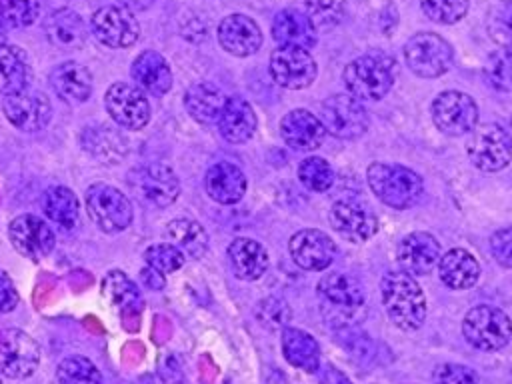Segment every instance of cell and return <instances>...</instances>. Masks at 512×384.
<instances>
[{
  "label": "cell",
  "instance_id": "cell-1",
  "mask_svg": "<svg viewBox=\"0 0 512 384\" xmlns=\"http://www.w3.org/2000/svg\"><path fill=\"white\" fill-rule=\"evenodd\" d=\"M322 316L330 326L350 328L366 312L364 292L356 278L344 272H330L318 282Z\"/></svg>",
  "mask_w": 512,
  "mask_h": 384
},
{
  "label": "cell",
  "instance_id": "cell-2",
  "mask_svg": "<svg viewBox=\"0 0 512 384\" xmlns=\"http://www.w3.org/2000/svg\"><path fill=\"white\" fill-rule=\"evenodd\" d=\"M388 318L400 330H418L426 320V298L414 276L404 270L386 272L380 284Z\"/></svg>",
  "mask_w": 512,
  "mask_h": 384
},
{
  "label": "cell",
  "instance_id": "cell-3",
  "mask_svg": "<svg viewBox=\"0 0 512 384\" xmlns=\"http://www.w3.org/2000/svg\"><path fill=\"white\" fill-rule=\"evenodd\" d=\"M396 78V60L384 52H368L350 60L342 72L344 86L358 100H380Z\"/></svg>",
  "mask_w": 512,
  "mask_h": 384
},
{
  "label": "cell",
  "instance_id": "cell-4",
  "mask_svg": "<svg viewBox=\"0 0 512 384\" xmlns=\"http://www.w3.org/2000/svg\"><path fill=\"white\" fill-rule=\"evenodd\" d=\"M366 178L376 198L396 210L414 206L424 192L422 178L414 170L400 164L374 162L368 166Z\"/></svg>",
  "mask_w": 512,
  "mask_h": 384
},
{
  "label": "cell",
  "instance_id": "cell-5",
  "mask_svg": "<svg viewBox=\"0 0 512 384\" xmlns=\"http://www.w3.org/2000/svg\"><path fill=\"white\" fill-rule=\"evenodd\" d=\"M462 334L466 342L482 352L502 350L512 338L510 316L494 306H474L462 320Z\"/></svg>",
  "mask_w": 512,
  "mask_h": 384
},
{
  "label": "cell",
  "instance_id": "cell-6",
  "mask_svg": "<svg viewBox=\"0 0 512 384\" xmlns=\"http://www.w3.org/2000/svg\"><path fill=\"white\" fill-rule=\"evenodd\" d=\"M92 222L106 234L122 232L132 222V206L124 192L106 182L90 184L84 194Z\"/></svg>",
  "mask_w": 512,
  "mask_h": 384
},
{
  "label": "cell",
  "instance_id": "cell-7",
  "mask_svg": "<svg viewBox=\"0 0 512 384\" xmlns=\"http://www.w3.org/2000/svg\"><path fill=\"white\" fill-rule=\"evenodd\" d=\"M404 60L416 76L438 78L452 68L454 50L440 34L418 32L406 40Z\"/></svg>",
  "mask_w": 512,
  "mask_h": 384
},
{
  "label": "cell",
  "instance_id": "cell-8",
  "mask_svg": "<svg viewBox=\"0 0 512 384\" xmlns=\"http://www.w3.org/2000/svg\"><path fill=\"white\" fill-rule=\"evenodd\" d=\"M320 120L336 138L354 140L368 130V112L352 94H334L322 102Z\"/></svg>",
  "mask_w": 512,
  "mask_h": 384
},
{
  "label": "cell",
  "instance_id": "cell-9",
  "mask_svg": "<svg viewBox=\"0 0 512 384\" xmlns=\"http://www.w3.org/2000/svg\"><path fill=\"white\" fill-rule=\"evenodd\" d=\"M466 152L480 170H502L512 160V136L498 124H482L472 130Z\"/></svg>",
  "mask_w": 512,
  "mask_h": 384
},
{
  "label": "cell",
  "instance_id": "cell-10",
  "mask_svg": "<svg viewBox=\"0 0 512 384\" xmlns=\"http://www.w3.org/2000/svg\"><path fill=\"white\" fill-rule=\"evenodd\" d=\"M432 120L448 136H464L476 128L478 106L472 96L458 90H446L432 102Z\"/></svg>",
  "mask_w": 512,
  "mask_h": 384
},
{
  "label": "cell",
  "instance_id": "cell-11",
  "mask_svg": "<svg viewBox=\"0 0 512 384\" xmlns=\"http://www.w3.org/2000/svg\"><path fill=\"white\" fill-rule=\"evenodd\" d=\"M40 362V346L20 328L0 330V372L8 378H28Z\"/></svg>",
  "mask_w": 512,
  "mask_h": 384
},
{
  "label": "cell",
  "instance_id": "cell-12",
  "mask_svg": "<svg viewBox=\"0 0 512 384\" xmlns=\"http://www.w3.org/2000/svg\"><path fill=\"white\" fill-rule=\"evenodd\" d=\"M2 110L8 122L24 132L42 130L52 118V104L48 96L42 90L28 86L4 96Z\"/></svg>",
  "mask_w": 512,
  "mask_h": 384
},
{
  "label": "cell",
  "instance_id": "cell-13",
  "mask_svg": "<svg viewBox=\"0 0 512 384\" xmlns=\"http://www.w3.org/2000/svg\"><path fill=\"white\" fill-rule=\"evenodd\" d=\"M104 106L110 118L128 130H140L150 120V104L146 94L128 82H116L106 90Z\"/></svg>",
  "mask_w": 512,
  "mask_h": 384
},
{
  "label": "cell",
  "instance_id": "cell-14",
  "mask_svg": "<svg viewBox=\"0 0 512 384\" xmlns=\"http://www.w3.org/2000/svg\"><path fill=\"white\" fill-rule=\"evenodd\" d=\"M90 30L108 48H128L140 36V24L124 6H102L90 18Z\"/></svg>",
  "mask_w": 512,
  "mask_h": 384
},
{
  "label": "cell",
  "instance_id": "cell-15",
  "mask_svg": "<svg viewBox=\"0 0 512 384\" xmlns=\"http://www.w3.org/2000/svg\"><path fill=\"white\" fill-rule=\"evenodd\" d=\"M330 226L350 242H366L378 232L374 210L358 198L336 200L328 212Z\"/></svg>",
  "mask_w": 512,
  "mask_h": 384
},
{
  "label": "cell",
  "instance_id": "cell-16",
  "mask_svg": "<svg viewBox=\"0 0 512 384\" xmlns=\"http://www.w3.org/2000/svg\"><path fill=\"white\" fill-rule=\"evenodd\" d=\"M270 74L276 84L290 90H300L316 80L318 66L308 50L278 46L270 54Z\"/></svg>",
  "mask_w": 512,
  "mask_h": 384
},
{
  "label": "cell",
  "instance_id": "cell-17",
  "mask_svg": "<svg viewBox=\"0 0 512 384\" xmlns=\"http://www.w3.org/2000/svg\"><path fill=\"white\" fill-rule=\"evenodd\" d=\"M136 194L150 206L166 208L180 194V182L172 168L164 164H146L132 174Z\"/></svg>",
  "mask_w": 512,
  "mask_h": 384
},
{
  "label": "cell",
  "instance_id": "cell-18",
  "mask_svg": "<svg viewBox=\"0 0 512 384\" xmlns=\"http://www.w3.org/2000/svg\"><path fill=\"white\" fill-rule=\"evenodd\" d=\"M8 236L16 252L30 260L48 256L56 244L54 230L34 214L16 216L8 226Z\"/></svg>",
  "mask_w": 512,
  "mask_h": 384
},
{
  "label": "cell",
  "instance_id": "cell-19",
  "mask_svg": "<svg viewBox=\"0 0 512 384\" xmlns=\"http://www.w3.org/2000/svg\"><path fill=\"white\" fill-rule=\"evenodd\" d=\"M288 248L294 262L304 270H326L336 256L334 240L316 228L298 230L290 238Z\"/></svg>",
  "mask_w": 512,
  "mask_h": 384
},
{
  "label": "cell",
  "instance_id": "cell-20",
  "mask_svg": "<svg viewBox=\"0 0 512 384\" xmlns=\"http://www.w3.org/2000/svg\"><path fill=\"white\" fill-rule=\"evenodd\" d=\"M218 42L232 56H252L262 46L260 26L246 14H230L218 24Z\"/></svg>",
  "mask_w": 512,
  "mask_h": 384
},
{
  "label": "cell",
  "instance_id": "cell-21",
  "mask_svg": "<svg viewBox=\"0 0 512 384\" xmlns=\"http://www.w3.org/2000/svg\"><path fill=\"white\" fill-rule=\"evenodd\" d=\"M280 136L290 148L300 152H310L320 148L326 136V128L318 116H314L304 108H296L282 116Z\"/></svg>",
  "mask_w": 512,
  "mask_h": 384
},
{
  "label": "cell",
  "instance_id": "cell-22",
  "mask_svg": "<svg viewBox=\"0 0 512 384\" xmlns=\"http://www.w3.org/2000/svg\"><path fill=\"white\" fill-rule=\"evenodd\" d=\"M396 258L410 276L428 274L440 260V244L428 232L406 234L396 250Z\"/></svg>",
  "mask_w": 512,
  "mask_h": 384
},
{
  "label": "cell",
  "instance_id": "cell-23",
  "mask_svg": "<svg viewBox=\"0 0 512 384\" xmlns=\"http://www.w3.org/2000/svg\"><path fill=\"white\" fill-rule=\"evenodd\" d=\"M316 34L308 16L296 8H284L272 20V38L282 48L310 50L316 46Z\"/></svg>",
  "mask_w": 512,
  "mask_h": 384
},
{
  "label": "cell",
  "instance_id": "cell-24",
  "mask_svg": "<svg viewBox=\"0 0 512 384\" xmlns=\"http://www.w3.org/2000/svg\"><path fill=\"white\" fill-rule=\"evenodd\" d=\"M134 84L152 96H162L172 86V70L160 52L144 50L140 52L130 68Z\"/></svg>",
  "mask_w": 512,
  "mask_h": 384
},
{
  "label": "cell",
  "instance_id": "cell-25",
  "mask_svg": "<svg viewBox=\"0 0 512 384\" xmlns=\"http://www.w3.org/2000/svg\"><path fill=\"white\" fill-rule=\"evenodd\" d=\"M216 124L224 140L242 144L248 142L256 132V114L248 100L242 96H230L226 98Z\"/></svg>",
  "mask_w": 512,
  "mask_h": 384
},
{
  "label": "cell",
  "instance_id": "cell-26",
  "mask_svg": "<svg viewBox=\"0 0 512 384\" xmlns=\"http://www.w3.org/2000/svg\"><path fill=\"white\" fill-rule=\"evenodd\" d=\"M204 188L218 204H234L246 192V176L232 162H216L206 172Z\"/></svg>",
  "mask_w": 512,
  "mask_h": 384
},
{
  "label": "cell",
  "instance_id": "cell-27",
  "mask_svg": "<svg viewBox=\"0 0 512 384\" xmlns=\"http://www.w3.org/2000/svg\"><path fill=\"white\" fill-rule=\"evenodd\" d=\"M228 262L236 278L256 280L268 270V252L252 238H236L228 246Z\"/></svg>",
  "mask_w": 512,
  "mask_h": 384
},
{
  "label": "cell",
  "instance_id": "cell-28",
  "mask_svg": "<svg viewBox=\"0 0 512 384\" xmlns=\"http://www.w3.org/2000/svg\"><path fill=\"white\" fill-rule=\"evenodd\" d=\"M440 280L454 290L472 288L480 278L478 260L464 248H452L438 260Z\"/></svg>",
  "mask_w": 512,
  "mask_h": 384
},
{
  "label": "cell",
  "instance_id": "cell-29",
  "mask_svg": "<svg viewBox=\"0 0 512 384\" xmlns=\"http://www.w3.org/2000/svg\"><path fill=\"white\" fill-rule=\"evenodd\" d=\"M50 84L60 98L70 102H84L92 94V74L74 60L58 64L50 74Z\"/></svg>",
  "mask_w": 512,
  "mask_h": 384
},
{
  "label": "cell",
  "instance_id": "cell-30",
  "mask_svg": "<svg viewBox=\"0 0 512 384\" xmlns=\"http://www.w3.org/2000/svg\"><path fill=\"white\" fill-rule=\"evenodd\" d=\"M44 28H46L48 40L56 48H62V50L80 48L86 40V28H84L82 18L68 8L52 12L48 16Z\"/></svg>",
  "mask_w": 512,
  "mask_h": 384
},
{
  "label": "cell",
  "instance_id": "cell-31",
  "mask_svg": "<svg viewBox=\"0 0 512 384\" xmlns=\"http://www.w3.org/2000/svg\"><path fill=\"white\" fill-rule=\"evenodd\" d=\"M280 342H282L284 358L292 366H296L304 372L318 370L320 348H318V342L308 332H304L300 328H284Z\"/></svg>",
  "mask_w": 512,
  "mask_h": 384
},
{
  "label": "cell",
  "instance_id": "cell-32",
  "mask_svg": "<svg viewBox=\"0 0 512 384\" xmlns=\"http://www.w3.org/2000/svg\"><path fill=\"white\" fill-rule=\"evenodd\" d=\"M226 102V96L212 84L200 82L186 90L184 94V106L188 114L200 122V124H216L218 116L222 112V106Z\"/></svg>",
  "mask_w": 512,
  "mask_h": 384
},
{
  "label": "cell",
  "instance_id": "cell-33",
  "mask_svg": "<svg viewBox=\"0 0 512 384\" xmlns=\"http://www.w3.org/2000/svg\"><path fill=\"white\" fill-rule=\"evenodd\" d=\"M42 210L50 222L64 230H72L80 220V200L66 186L48 188L42 196Z\"/></svg>",
  "mask_w": 512,
  "mask_h": 384
},
{
  "label": "cell",
  "instance_id": "cell-34",
  "mask_svg": "<svg viewBox=\"0 0 512 384\" xmlns=\"http://www.w3.org/2000/svg\"><path fill=\"white\" fill-rule=\"evenodd\" d=\"M106 298L122 312L124 318L128 316H138L142 310V296L136 284L122 272V270H112L104 276L102 282Z\"/></svg>",
  "mask_w": 512,
  "mask_h": 384
},
{
  "label": "cell",
  "instance_id": "cell-35",
  "mask_svg": "<svg viewBox=\"0 0 512 384\" xmlns=\"http://www.w3.org/2000/svg\"><path fill=\"white\" fill-rule=\"evenodd\" d=\"M166 236L170 244H174L184 256L202 258L208 250V234L206 230L190 218H176L168 224Z\"/></svg>",
  "mask_w": 512,
  "mask_h": 384
},
{
  "label": "cell",
  "instance_id": "cell-36",
  "mask_svg": "<svg viewBox=\"0 0 512 384\" xmlns=\"http://www.w3.org/2000/svg\"><path fill=\"white\" fill-rule=\"evenodd\" d=\"M26 56L18 46L0 44V94L8 96L28 86Z\"/></svg>",
  "mask_w": 512,
  "mask_h": 384
},
{
  "label": "cell",
  "instance_id": "cell-37",
  "mask_svg": "<svg viewBox=\"0 0 512 384\" xmlns=\"http://www.w3.org/2000/svg\"><path fill=\"white\" fill-rule=\"evenodd\" d=\"M58 384H102V374L84 356H68L56 368Z\"/></svg>",
  "mask_w": 512,
  "mask_h": 384
},
{
  "label": "cell",
  "instance_id": "cell-38",
  "mask_svg": "<svg viewBox=\"0 0 512 384\" xmlns=\"http://www.w3.org/2000/svg\"><path fill=\"white\" fill-rule=\"evenodd\" d=\"M304 14L316 28V32L332 30L344 20L346 4L344 0H306Z\"/></svg>",
  "mask_w": 512,
  "mask_h": 384
},
{
  "label": "cell",
  "instance_id": "cell-39",
  "mask_svg": "<svg viewBox=\"0 0 512 384\" xmlns=\"http://www.w3.org/2000/svg\"><path fill=\"white\" fill-rule=\"evenodd\" d=\"M484 78L492 88L500 92L512 90V50L510 48H498L486 58Z\"/></svg>",
  "mask_w": 512,
  "mask_h": 384
},
{
  "label": "cell",
  "instance_id": "cell-40",
  "mask_svg": "<svg viewBox=\"0 0 512 384\" xmlns=\"http://www.w3.org/2000/svg\"><path fill=\"white\" fill-rule=\"evenodd\" d=\"M298 178L308 190L326 192L334 184V170L324 158L310 156L300 162Z\"/></svg>",
  "mask_w": 512,
  "mask_h": 384
},
{
  "label": "cell",
  "instance_id": "cell-41",
  "mask_svg": "<svg viewBox=\"0 0 512 384\" xmlns=\"http://www.w3.org/2000/svg\"><path fill=\"white\" fill-rule=\"evenodd\" d=\"M486 30L496 44L512 50V0H500L490 8Z\"/></svg>",
  "mask_w": 512,
  "mask_h": 384
},
{
  "label": "cell",
  "instance_id": "cell-42",
  "mask_svg": "<svg viewBox=\"0 0 512 384\" xmlns=\"http://www.w3.org/2000/svg\"><path fill=\"white\" fill-rule=\"evenodd\" d=\"M184 254L170 242H158L144 250V260L150 268L158 270L160 274H170L182 268Z\"/></svg>",
  "mask_w": 512,
  "mask_h": 384
},
{
  "label": "cell",
  "instance_id": "cell-43",
  "mask_svg": "<svg viewBox=\"0 0 512 384\" xmlns=\"http://www.w3.org/2000/svg\"><path fill=\"white\" fill-rule=\"evenodd\" d=\"M468 4V0H420L424 16L438 24H456L466 16Z\"/></svg>",
  "mask_w": 512,
  "mask_h": 384
},
{
  "label": "cell",
  "instance_id": "cell-44",
  "mask_svg": "<svg viewBox=\"0 0 512 384\" xmlns=\"http://www.w3.org/2000/svg\"><path fill=\"white\" fill-rule=\"evenodd\" d=\"M40 14L38 0H0V16L14 28H26L36 22Z\"/></svg>",
  "mask_w": 512,
  "mask_h": 384
},
{
  "label": "cell",
  "instance_id": "cell-45",
  "mask_svg": "<svg viewBox=\"0 0 512 384\" xmlns=\"http://www.w3.org/2000/svg\"><path fill=\"white\" fill-rule=\"evenodd\" d=\"M256 314H258L260 324L266 326V328H270V330L282 328V326H286L288 320H290V308H288V304H286L284 300H280V298H274V296L262 300V302L258 304Z\"/></svg>",
  "mask_w": 512,
  "mask_h": 384
},
{
  "label": "cell",
  "instance_id": "cell-46",
  "mask_svg": "<svg viewBox=\"0 0 512 384\" xmlns=\"http://www.w3.org/2000/svg\"><path fill=\"white\" fill-rule=\"evenodd\" d=\"M432 382L434 384H478V376L474 370H470L464 364L444 362L434 368Z\"/></svg>",
  "mask_w": 512,
  "mask_h": 384
},
{
  "label": "cell",
  "instance_id": "cell-47",
  "mask_svg": "<svg viewBox=\"0 0 512 384\" xmlns=\"http://www.w3.org/2000/svg\"><path fill=\"white\" fill-rule=\"evenodd\" d=\"M490 252L500 266L512 270V226L500 228L492 234Z\"/></svg>",
  "mask_w": 512,
  "mask_h": 384
},
{
  "label": "cell",
  "instance_id": "cell-48",
  "mask_svg": "<svg viewBox=\"0 0 512 384\" xmlns=\"http://www.w3.org/2000/svg\"><path fill=\"white\" fill-rule=\"evenodd\" d=\"M18 304V292L12 278L0 270V314L14 310Z\"/></svg>",
  "mask_w": 512,
  "mask_h": 384
},
{
  "label": "cell",
  "instance_id": "cell-49",
  "mask_svg": "<svg viewBox=\"0 0 512 384\" xmlns=\"http://www.w3.org/2000/svg\"><path fill=\"white\" fill-rule=\"evenodd\" d=\"M140 278H142L144 286L150 288V290H160V288L164 286V274H160L158 270H154V268H150V266L142 268Z\"/></svg>",
  "mask_w": 512,
  "mask_h": 384
},
{
  "label": "cell",
  "instance_id": "cell-50",
  "mask_svg": "<svg viewBox=\"0 0 512 384\" xmlns=\"http://www.w3.org/2000/svg\"><path fill=\"white\" fill-rule=\"evenodd\" d=\"M320 384H352L340 370H336L334 366H326L320 372Z\"/></svg>",
  "mask_w": 512,
  "mask_h": 384
},
{
  "label": "cell",
  "instance_id": "cell-51",
  "mask_svg": "<svg viewBox=\"0 0 512 384\" xmlns=\"http://www.w3.org/2000/svg\"><path fill=\"white\" fill-rule=\"evenodd\" d=\"M120 4L128 10H144L152 4V0H120Z\"/></svg>",
  "mask_w": 512,
  "mask_h": 384
},
{
  "label": "cell",
  "instance_id": "cell-52",
  "mask_svg": "<svg viewBox=\"0 0 512 384\" xmlns=\"http://www.w3.org/2000/svg\"><path fill=\"white\" fill-rule=\"evenodd\" d=\"M0 44H4V28H2V24H0Z\"/></svg>",
  "mask_w": 512,
  "mask_h": 384
},
{
  "label": "cell",
  "instance_id": "cell-53",
  "mask_svg": "<svg viewBox=\"0 0 512 384\" xmlns=\"http://www.w3.org/2000/svg\"><path fill=\"white\" fill-rule=\"evenodd\" d=\"M0 384H2V382H0Z\"/></svg>",
  "mask_w": 512,
  "mask_h": 384
}]
</instances>
